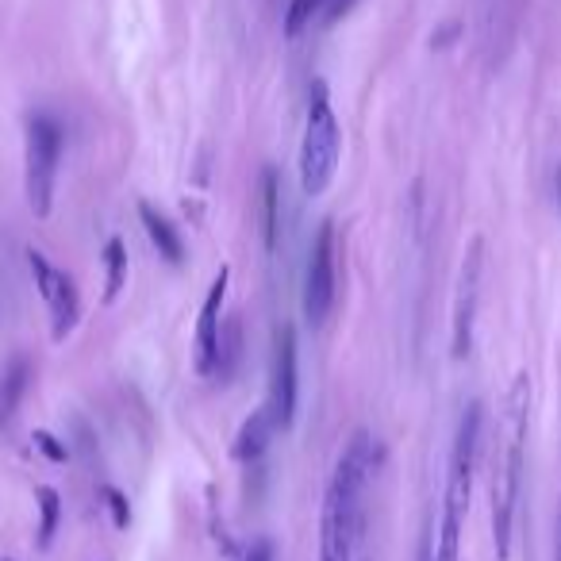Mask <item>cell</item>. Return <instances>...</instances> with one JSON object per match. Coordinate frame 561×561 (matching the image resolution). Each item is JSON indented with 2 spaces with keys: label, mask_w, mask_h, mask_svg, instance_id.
<instances>
[{
  "label": "cell",
  "mask_w": 561,
  "mask_h": 561,
  "mask_svg": "<svg viewBox=\"0 0 561 561\" xmlns=\"http://www.w3.org/2000/svg\"><path fill=\"white\" fill-rule=\"evenodd\" d=\"M239 366H243V319L223 316L220 339H216V358H212V377L220 385H231Z\"/></svg>",
  "instance_id": "7c38bea8"
},
{
  "label": "cell",
  "mask_w": 561,
  "mask_h": 561,
  "mask_svg": "<svg viewBox=\"0 0 561 561\" xmlns=\"http://www.w3.org/2000/svg\"><path fill=\"white\" fill-rule=\"evenodd\" d=\"M277 435V427H273V415H269V408H254L250 412V419H246L243 427H239V435H235V462L243 465H254L262 454H266L269 439Z\"/></svg>",
  "instance_id": "5bb4252c"
},
{
  "label": "cell",
  "mask_w": 561,
  "mask_h": 561,
  "mask_svg": "<svg viewBox=\"0 0 561 561\" xmlns=\"http://www.w3.org/2000/svg\"><path fill=\"white\" fill-rule=\"evenodd\" d=\"M127 281V246L123 239H108L104 246V300L112 304Z\"/></svg>",
  "instance_id": "e0dca14e"
},
{
  "label": "cell",
  "mask_w": 561,
  "mask_h": 561,
  "mask_svg": "<svg viewBox=\"0 0 561 561\" xmlns=\"http://www.w3.org/2000/svg\"><path fill=\"white\" fill-rule=\"evenodd\" d=\"M139 220L147 227V239L154 243L158 258H166L170 266H181V262H185V239H181V231L173 227L170 216L158 212L154 204H139Z\"/></svg>",
  "instance_id": "8fae6325"
},
{
  "label": "cell",
  "mask_w": 561,
  "mask_h": 561,
  "mask_svg": "<svg viewBox=\"0 0 561 561\" xmlns=\"http://www.w3.org/2000/svg\"><path fill=\"white\" fill-rule=\"evenodd\" d=\"M35 446H39V450L47 454L50 462H66V454H70V450H66V446H62L58 439H54L50 431H35Z\"/></svg>",
  "instance_id": "ffe728a7"
},
{
  "label": "cell",
  "mask_w": 561,
  "mask_h": 561,
  "mask_svg": "<svg viewBox=\"0 0 561 561\" xmlns=\"http://www.w3.org/2000/svg\"><path fill=\"white\" fill-rule=\"evenodd\" d=\"M258 212H262V246L266 254H273L281 239V177L273 166H266L258 181Z\"/></svg>",
  "instance_id": "9a60e30c"
},
{
  "label": "cell",
  "mask_w": 561,
  "mask_h": 561,
  "mask_svg": "<svg viewBox=\"0 0 561 561\" xmlns=\"http://www.w3.org/2000/svg\"><path fill=\"white\" fill-rule=\"evenodd\" d=\"M300 369H296V331L293 323H277L273 331V366H269V400L277 431H289L296 419V396H300Z\"/></svg>",
  "instance_id": "9c48e42d"
},
{
  "label": "cell",
  "mask_w": 561,
  "mask_h": 561,
  "mask_svg": "<svg viewBox=\"0 0 561 561\" xmlns=\"http://www.w3.org/2000/svg\"><path fill=\"white\" fill-rule=\"evenodd\" d=\"M27 266L35 277V289L43 296L50 312V339L66 342V335H74L77 319H81V296L74 289V277L66 269H58L43 250H27Z\"/></svg>",
  "instance_id": "ba28073f"
},
{
  "label": "cell",
  "mask_w": 561,
  "mask_h": 561,
  "mask_svg": "<svg viewBox=\"0 0 561 561\" xmlns=\"http://www.w3.org/2000/svg\"><path fill=\"white\" fill-rule=\"evenodd\" d=\"M227 285H231V269L223 266L220 273H216V281L208 285L204 304H200V319H196V339H193V362L200 377H212V358H216V339H220Z\"/></svg>",
  "instance_id": "30bf717a"
},
{
  "label": "cell",
  "mask_w": 561,
  "mask_h": 561,
  "mask_svg": "<svg viewBox=\"0 0 561 561\" xmlns=\"http://www.w3.org/2000/svg\"><path fill=\"white\" fill-rule=\"evenodd\" d=\"M558 561H561V515H558Z\"/></svg>",
  "instance_id": "cb8c5ba5"
},
{
  "label": "cell",
  "mask_w": 561,
  "mask_h": 561,
  "mask_svg": "<svg viewBox=\"0 0 561 561\" xmlns=\"http://www.w3.org/2000/svg\"><path fill=\"white\" fill-rule=\"evenodd\" d=\"M477 450H481V400H469L462 419H458V431H454V450H450V469H446V496H442V523H439L435 561H458L465 512H469V496H473Z\"/></svg>",
  "instance_id": "3957f363"
},
{
  "label": "cell",
  "mask_w": 561,
  "mask_h": 561,
  "mask_svg": "<svg viewBox=\"0 0 561 561\" xmlns=\"http://www.w3.org/2000/svg\"><path fill=\"white\" fill-rule=\"evenodd\" d=\"M62 123L50 112L27 116V154H24V189L27 208L35 220H47L54 208V185H58V162H62Z\"/></svg>",
  "instance_id": "5b68a950"
},
{
  "label": "cell",
  "mask_w": 561,
  "mask_h": 561,
  "mask_svg": "<svg viewBox=\"0 0 561 561\" xmlns=\"http://www.w3.org/2000/svg\"><path fill=\"white\" fill-rule=\"evenodd\" d=\"M335 300H339V227L335 220H323L304 266V300H300L304 319L312 327H323L335 312Z\"/></svg>",
  "instance_id": "8992f818"
},
{
  "label": "cell",
  "mask_w": 561,
  "mask_h": 561,
  "mask_svg": "<svg viewBox=\"0 0 561 561\" xmlns=\"http://www.w3.org/2000/svg\"><path fill=\"white\" fill-rule=\"evenodd\" d=\"M104 500H108V508H112V523L116 527H127L131 523V508H127V496H123L120 488H104Z\"/></svg>",
  "instance_id": "d6986e66"
},
{
  "label": "cell",
  "mask_w": 561,
  "mask_h": 561,
  "mask_svg": "<svg viewBox=\"0 0 561 561\" xmlns=\"http://www.w3.org/2000/svg\"><path fill=\"white\" fill-rule=\"evenodd\" d=\"M419 561H435V546H431V542H423V554H419Z\"/></svg>",
  "instance_id": "603a6c76"
},
{
  "label": "cell",
  "mask_w": 561,
  "mask_h": 561,
  "mask_svg": "<svg viewBox=\"0 0 561 561\" xmlns=\"http://www.w3.org/2000/svg\"><path fill=\"white\" fill-rule=\"evenodd\" d=\"M481 277H485V239L473 235L462 250L458 285H454V308H450V354L462 362L473 350V327L481 308Z\"/></svg>",
  "instance_id": "52a82bcc"
},
{
  "label": "cell",
  "mask_w": 561,
  "mask_h": 561,
  "mask_svg": "<svg viewBox=\"0 0 561 561\" xmlns=\"http://www.w3.org/2000/svg\"><path fill=\"white\" fill-rule=\"evenodd\" d=\"M27 389H31V358H27V354H16V358L4 366V373H0V427H8V423L16 419Z\"/></svg>",
  "instance_id": "4fadbf2b"
},
{
  "label": "cell",
  "mask_w": 561,
  "mask_h": 561,
  "mask_svg": "<svg viewBox=\"0 0 561 561\" xmlns=\"http://www.w3.org/2000/svg\"><path fill=\"white\" fill-rule=\"evenodd\" d=\"M527 419H531V377L515 373L508 400H504V423H500V442L492 454V546L496 558H512V527L519 492H523V465H527Z\"/></svg>",
  "instance_id": "7a4b0ae2"
},
{
  "label": "cell",
  "mask_w": 561,
  "mask_h": 561,
  "mask_svg": "<svg viewBox=\"0 0 561 561\" xmlns=\"http://www.w3.org/2000/svg\"><path fill=\"white\" fill-rule=\"evenodd\" d=\"M246 561H273V542H269V538L254 542V546H250V554H246Z\"/></svg>",
  "instance_id": "7402d4cb"
},
{
  "label": "cell",
  "mask_w": 561,
  "mask_h": 561,
  "mask_svg": "<svg viewBox=\"0 0 561 561\" xmlns=\"http://www.w3.org/2000/svg\"><path fill=\"white\" fill-rule=\"evenodd\" d=\"M350 8H354V0H323V20L327 24H339Z\"/></svg>",
  "instance_id": "44dd1931"
},
{
  "label": "cell",
  "mask_w": 561,
  "mask_h": 561,
  "mask_svg": "<svg viewBox=\"0 0 561 561\" xmlns=\"http://www.w3.org/2000/svg\"><path fill=\"white\" fill-rule=\"evenodd\" d=\"M8 561H12V558H8Z\"/></svg>",
  "instance_id": "484cf974"
},
{
  "label": "cell",
  "mask_w": 561,
  "mask_h": 561,
  "mask_svg": "<svg viewBox=\"0 0 561 561\" xmlns=\"http://www.w3.org/2000/svg\"><path fill=\"white\" fill-rule=\"evenodd\" d=\"M323 12V0H289V12H285V35L296 39L304 27L316 20Z\"/></svg>",
  "instance_id": "ac0fdd59"
},
{
  "label": "cell",
  "mask_w": 561,
  "mask_h": 561,
  "mask_svg": "<svg viewBox=\"0 0 561 561\" xmlns=\"http://www.w3.org/2000/svg\"><path fill=\"white\" fill-rule=\"evenodd\" d=\"M35 508H39V546L47 550L58 535V523H62V496L50 485H39L35 488Z\"/></svg>",
  "instance_id": "2e32d148"
},
{
  "label": "cell",
  "mask_w": 561,
  "mask_h": 561,
  "mask_svg": "<svg viewBox=\"0 0 561 561\" xmlns=\"http://www.w3.org/2000/svg\"><path fill=\"white\" fill-rule=\"evenodd\" d=\"M558 208H561V170H558Z\"/></svg>",
  "instance_id": "d4e9b609"
},
{
  "label": "cell",
  "mask_w": 561,
  "mask_h": 561,
  "mask_svg": "<svg viewBox=\"0 0 561 561\" xmlns=\"http://www.w3.org/2000/svg\"><path fill=\"white\" fill-rule=\"evenodd\" d=\"M342 131L331 108V93L323 81L308 89V116H304V139H300V189L304 196H323L339 173Z\"/></svg>",
  "instance_id": "277c9868"
},
{
  "label": "cell",
  "mask_w": 561,
  "mask_h": 561,
  "mask_svg": "<svg viewBox=\"0 0 561 561\" xmlns=\"http://www.w3.org/2000/svg\"><path fill=\"white\" fill-rule=\"evenodd\" d=\"M373 473V439L354 431L335 462L319 519V561H354L366 527V488Z\"/></svg>",
  "instance_id": "6da1fadb"
}]
</instances>
